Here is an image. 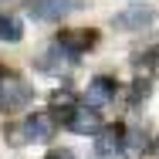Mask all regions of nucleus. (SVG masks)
I'll return each instance as SVG.
<instances>
[{"label":"nucleus","mask_w":159,"mask_h":159,"mask_svg":"<svg viewBox=\"0 0 159 159\" xmlns=\"http://www.w3.org/2000/svg\"><path fill=\"white\" fill-rule=\"evenodd\" d=\"M156 20V10L149 7V3H132L125 10H119L115 17H112V24L119 27V31H142V27H149Z\"/></svg>","instance_id":"nucleus-2"},{"label":"nucleus","mask_w":159,"mask_h":159,"mask_svg":"<svg viewBox=\"0 0 159 159\" xmlns=\"http://www.w3.org/2000/svg\"><path fill=\"white\" fill-rule=\"evenodd\" d=\"M0 41H7V44L24 41V20L17 14H0Z\"/></svg>","instance_id":"nucleus-9"},{"label":"nucleus","mask_w":159,"mask_h":159,"mask_svg":"<svg viewBox=\"0 0 159 159\" xmlns=\"http://www.w3.org/2000/svg\"><path fill=\"white\" fill-rule=\"evenodd\" d=\"M54 115L51 112H34V115H27L24 119V125H20V132H24V139L27 142H48L51 135H54Z\"/></svg>","instance_id":"nucleus-4"},{"label":"nucleus","mask_w":159,"mask_h":159,"mask_svg":"<svg viewBox=\"0 0 159 159\" xmlns=\"http://www.w3.org/2000/svg\"><path fill=\"white\" fill-rule=\"evenodd\" d=\"M44 159H78V156H75L71 149H51V152H48Z\"/></svg>","instance_id":"nucleus-13"},{"label":"nucleus","mask_w":159,"mask_h":159,"mask_svg":"<svg viewBox=\"0 0 159 159\" xmlns=\"http://www.w3.org/2000/svg\"><path fill=\"white\" fill-rule=\"evenodd\" d=\"M31 85L20 78V75H3L0 78V105H3V112H20V108H27V102H31Z\"/></svg>","instance_id":"nucleus-1"},{"label":"nucleus","mask_w":159,"mask_h":159,"mask_svg":"<svg viewBox=\"0 0 159 159\" xmlns=\"http://www.w3.org/2000/svg\"><path fill=\"white\" fill-rule=\"evenodd\" d=\"M64 125L71 129L75 135H98L102 132V115H98V108L92 105H78V108H71V115L64 119Z\"/></svg>","instance_id":"nucleus-3"},{"label":"nucleus","mask_w":159,"mask_h":159,"mask_svg":"<svg viewBox=\"0 0 159 159\" xmlns=\"http://www.w3.org/2000/svg\"><path fill=\"white\" fill-rule=\"evenodd\" d=\"M78 0H31V17L34 20H61L64 14L75 10Z\"/></svg>","instance_id":"nucleus-7"},{"label":"nucleus","mask_w":159,"mask_h":159,"mask_svg":"<svg viewBox=\"0 0 159 159\" xmlns=\"http://www.w3.org/2000/svg\"><path fill=\"white\" fill-rule=\"evenodd\" d=\"M115 98V78H108V75H98L88 81V92H85V105H92V108H102V105H108Z\"/></svg>","instance_id":"nucleus-8"},{"label":"nucleus","mask_w":159,"mask_h":159,"mask_svg":"<svg viewBox=\"0 0 159 159\" xmlns=\"http://www.w3.org/2000/svg\"><path fill=\"white\" fill-rule=\"evenodd\" d=\"M51 108H54V112H61V119H68V115H71V108H78V105H75V95L64 88V92H54V95H51Z\"/></svg>","instance_id":"nucleus-11"},{"label":"nucleus","mask_w":159,"mask_h":159,"mask_svg":"<svg viewBox=\"0 0 159 159\" xmlns=\"http://www.w3.org/2000/svg\"><path fill=\"white\" fill-rule=\"evenodd\" d=\"M146 146H149V139H146V132H139V129H125V142H122V152L129 159H139L146 152Z\"/></svg>","instance_id":"nucleus-10"},{"label":"nucleus","mask_w":159,"mask_h":159,"mask_svg":"<svg viewBox=\"0 0 159 159\" xmlns=\"http://www.w3.org/2000/svg\"><path fill=\"white\" fill-rule=\"evenodd\" d=\"M95 41H98V31H61L58 34V48L68 58H78V54L92 51Z\"/></svg>","instance_id":"nucleus-5"},{"label":"nucleus","mask_w":159,"mask_h":159,"mask_svg":"<svg viewBox=\"0 0 159 159\" xmlns=\"http://www.w3.org/2000/svg\"><path fill=\"white\" fill-rule=\"evenodd\" d=\"M122 142H125V129L122 125H105L95 135V156L108 159V156H115V152H122Z\"/></svg>","instance_id":"nucleus-6"},{"label":"nucleus","mask_w":159,"mask_h":159,"mask_svg":"<svg viewBox=\"0 0 159 159\" xmlns=\"http://www.w3.org/2000/svg\"><path fill=\"white\" fill-rule=\"evenodd\" d=\"M146 95H149V81H135L132 85V102H142Z\"/></svg>","instance_id":"nucleus-12"}]
</instances>
